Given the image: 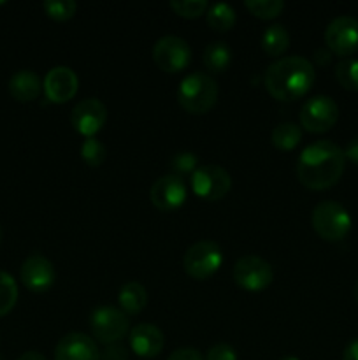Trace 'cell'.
Instances as JSON below:
<instances>
[{"instance_id": "6da1fadb", "label": "cell", "mask_w": 358, "mask_h": 360, "mask_svg": "<svg viewBox=\"0 0 358 360\" xmlns=\"http://www.w3.org/2000/svg\"><path fill=\"white\" fill-rule=\"evenodd\" d=\"M344 151L332 141H316L300 153L297 162V178L309 190H329L344 174Z\"/></svg>"}, {"instance_id": "7a4b0ae2", "label": "cell", "mask_w": 358, "mask_h": 360, "mask_svg": "<svg viewBox=\"0 0 358 360\" xmlns=\"http://www.w3.org/2000/svg\"><path fill=\"white\" fill-rule=\"evenodd\" d=\"M316 72L312 63L304 56H284L270 63L265 70V88L274 98L291 102L302 98L314 84Z\"/></svg>"}, {"instance_id": "3957f363", "label": "cell", "mask_w": 358, "mask_h": 360, "mask_svg": "<svg viewBox=\"0 0 358 360\" xmlns=\"http://www.w3.org/2000/svg\"><path fill=\"white\" fill-rule=\"evenodd\" d=\"M220 95L218 83L206 72L188 74L178 88V102L190 115H206Z\"/></svg>"}, {"instance_id": "277c9868", "label": "cell", "mask_w": 358, "mask_h": 360, "mask_svg": "<svg viewBox=\"0 0 358 360\" xmlns=\"http://www.w3.org/2000/svg\"><path fill=\"white\" fill-rule=\"evenodd\" d=\"M311 224L316 234L330 243L343 241L351 231V217L343 204L323 200L312 210Z\"/></svg>"}, {"instance_id": "5b68a950", "label": "cell", "mask_w": 358, "mask_h": 360, "mask_svg": "<svg viewBox=\"0 0 358 360\" xmlns=\"http://www.w3.org/2000/svg\"><path fill=\"white\" fill-rule=\"evenodd\" d=\"M90 329L98 343H119L130 329L128 315L114 306H98L90 315Z\"/></svg>"}, {"instance_id": "8992f818", "label": "cell", "mask_w": 358, "mask_h": 360, "mask_svg": "<svg viewBox=\"0 0 358 360\" xmlns=\"http://www.w3.org/2000/svg\"><path fill=\"white\" fill-rule=\"evenodd\" d=\"M223 264V252L214 241H199L186 250L183 267L193 280H207Z\"/></svg>"}, {"instance_id": "52a82bcc", "label": "cell", "mask_w": 358, "mask_h": 360, "mask_svg": "<svg viewBox=\"0 0 358 360\" xmlns=\"http://www.w3.org/2000/svg\"><path fill=\"white\" fill-rule=\"evenodd\" d=\"M339 120V105L329 95H314L300 109V127L311 134H323Z\"/></svg>"}, {"instance_id": "ba28073f", "label": "cell", "mask_w": 358, "mask_h": 360, "mask_svg": "<svg viewBox=\"0 0 358 360\" xmlns=\"http://www.w3.org/2000/svg\"><path fill=\"white\" fill-rule=\"evenodd\" d=\"M192 188L199 199L220 200L230 192L232 176L221 165H199L192 176Z\"/></svg>"}, {"instance_id": "9c48e42d", "label": "cell", "mask_w": 358, "mask_h": 360, "mask_svg": "<svg viewBox=\"0 0 358 360\" xmlns=\"http://www.w3.org/2000/svg\"><path fill=\"white\" fill-rule=\"evenodd\" d=\"M232 276L242 290L262 292L272 283L274 271L272 266L262 257L244 255L235 262Z\"/></svg>"}, {"instance_id": "30bf717a", "label": "cell", "mask_w": 358, "mask_h": 360, "mask_svg": "<svg viewBox=\"0 0 358 360\" xmlns=\"http://www.w3.org/2000/svg\"><path fill=\"white\" fill-rule=\"evenodd\" d=\"M153 60L158 69L164 72H181L192 62V48L185 39L178 35H165L154 42Z\"/></svg>"}, {"instance_id": "8fae6325", "label": "cell", "mask_w": 358, "mask_h": 360, "mask_svg": "<svg viewBox=\"0 0 358 360\" xmlns=\"http://www.w3.org/2000/svg\"><path fill=\"white\" fill-rule=\"evenodd\" d=\"M326 48L332 55L351 58L358 51V20L353 16H337L325 28Z\"/></svg>"}, {"instance_id": "7c38bea8", "label": "cell", "mask_w": 358, "mask_h": 360, "mask_svg": "<svg viewBox=\"0 0 358 360\" xmlns=\"http://www.w3.org/2000/svg\"><path fill=\"white\" fill-rule=\"evenodd\" d=\"M74 130L81 136L95 137L107 122V108L98 98H84L77 102L70 115Z\"/></svg>"}, {"instance_id": "4fadbf2b", "label": "cell", "mask_w": 358, "mask_h": 360, "mask_svg": "<svg viewBox=\"0 0 358 360\" xmlns=\"http://www.w3.org/2000/svg\"><path fill=\"white\" fill-rule=\"evenodd\" d=\"M21 283L34 294H44L55 285L56 271L49 259L41 253H34L23 262L20 271Z\"/></svg>"}, {"instance_id": "5bb4252c", "label": "cell", "mask_w": 358, "mask_h": 360, "mask_svg": "<svg viewBox=\"0 0 358 360\" xmlns=\"http://www.w3.org/2000/svg\"><path fill=\"white\" fill-rule=\"evenodd\" d=\"M150 200L157 210L175 211L185 204L186 186L181 178L174 174H167L158 178L150 190Z\"/></svg>"}, {"instance_id": "9a60e30c", "label": "cell", "mask_w": 358, "mask_h": 360, "mask_svg": "<svg viewBox=\"0 0 358 360\" xmlns=\"http://www.w3.org/2000/svg\"><path fill=\"white\" fill-rule=\"evenodd\" d=\"M42 88H44V94L49 101L55 102V104H65L77 94L79 77L70 67H53L46 74L44 81H42Z\"/></svg>"}, {"instance_id": "2e32d148", "label": "cell", "mask_w": 358, "mask_h": 360, "mask_svg": "<svg viewBox=\"0 0 358 360\" xmlns=\"http://www.w3.org/2000/svg\"><path fill=\"white\" fill-rule=\"evenodd\" d=\"M55 360H100V350L88 334L69 333L56 345Z\"/></svg>"}, {"instance_id": "e0dca14e", "label": "cell", "mask_w": 358, "mask_h": 360, "mask_svg": "<svg viewBox=\"0 0 358 360\" xmlns=\"http://www.w3.org/2000/svg\"><path fill=\"white\" fill-rule=\"evenodd\" d=\"M165 347V336L153 323H139L130 330V348L142 359H154Z\"/></svg>"}, {"instance_id": "ac0fdd59", "label": "cell", "mask_w": 358, "mask_h": 360, "mask_svg": "<svg viewBox=\"0 0 358 360\" xmlns=\"http://www.w3.org/2000/svg\"><path fill=\"white\" fill-rule=\"evenodd\" d=\"M42 79L34 70H18L9 79V94L18 102H32L41 95Z\"/></svg>"}, {"instance_id": "d6986e66", "label": "cell", "mask_w": 358, "mask_h": 360, "mask_svg": "<svg viewBox=\"0 0 358 360\" xmlns=\"http://www.w3.org/2000/svg\"><path fill=\"white\" fill-rule=\"evenodd\" d=\"M118 304L125 315H139L147 304V290L139 281H128L119 290Z\"/></svg>"}, {"instance_id": "ffe728a7", "label": "cell", "mask_w": 358, "mask_h": 360, "mask_svg": "<svg viewBox=\"0 0 358 360\" xmlns=\"http://www.w3.org/2000/svg\"><path fill=\"white\" fill-rule=\"evenodd\" d=\"M204 67L211 74H221L230 67L232 63V49L227 42L214 41L206 46L204 49Z\"/></svg>"}, {"instance_id": "44dd1931", "label": "cell", "mask_w": 358, "mask_h": 360, "mask_svg": "<svg viewBox=\"0 0 358 360\" xmlns=\"http://www.w3.org/2000/svg\"><path fill=\"white\" fill-rule=\"evenodd\" d=\"M290 46V34L284 25L274 23L262 34V49L269 56H281Z\"/></svg>"}, {"instance_id": "7402d4cb", "label": "cell", "mask_w": 358, "mask_h": 360, "mask_svg": "<svg viewBox=\"0 0 358 360\" xmlns=\"http://www.w3.org/2000/svg\"><path fill=\"white\" fill-rule=\"evenodd\" d=\"M270 141H272V146L277 148V150L290 151L297 148L298 143L302 141V129L297 123H279L277 127H274L272 134H270Z\"/></svg>"}, {"instance_id": "603a6c76", "label": "cell", "mask_w": 358, "mask_h": 360, "mask_svg": "<svg viewBox=\"0 0 358 360\" xmlns=\"http://www.w3.org/2000/svg\"><path fill=\"white\" fill-rule=\"evenodd\" d=\"M206 18L207 25L216 32H228L230 28H234L235 21H237L235 9L230 4L225 2H216L213 6H209Z\"/></svg>"}, {"instance_id": "cb8c5ba5", "label": "cell", "mask_w": 358, "mask_h": 360, "mask_svg": "<svg viewBox=\"0 0 358 360\" xmlns=\"http://www.w3.org/2000/svg\"><path fill=\"white\" fill-rule=\"evenodd\" d=\"M18 302V285L11 274L0 271V316H6Z\"/></svg>"}, {"instance_id": "d4e9b609", "label": "cell", "mask_w": 358, "mask_h": 360, "mask_svg": "<svg viewBox=\"0 0 358 360\" xmlns=\"http://www.w3.org/2000/svg\"><path fill=\"white\" fill-rule=\"evenodd\" d=\"M336 77L344 90L358 91V58H343L336 65Z\"/></svg>"}, {"instance_id": "484cf974", "label": "cell", "mask_w": 358, "mask_h": 360, "mask_svg": "<svg viewBox=\"0 0 358 360\" xmlns=\"http://www.w3.org/2000/svg\"><path fill=\"white\" fill-rule=\"evenodd\" d=\"M244 7L260 20H274L284 9L283 0H246Z\"/></svg>"}, {"instance_id": "4316f807", "label": "cell", "mask_w": 358, "mask_h": 360, "mask_svg": "<svg viewBox=\"0 0 358 360\" xmlns=\"http://www.w3.org/2000/svg\"><path fill=\"white\" fill-rule=\"evenodd\" d=\"M81 157L90 167H100L107 158V150L97 137H88L81 144Z\"/></svg>"}, {"instance_id": "83f0119b", "label": "cell", "mask_w": 358, "mask_h": 360, "mask_svg": "<svg viewBox=\"0 0 358 360\" xmlns=\"http://www.w3.org/2000/svg\"><path fill=\"white\" fill-rule=\"evenodd\" d=\"M171 169L172 174L178 176V178H185L190 176L192 178L193 172L199 169V158L192 151H181V153H175L171 160Z\"/></svg>"}, {"instance_id": "f1b7e54d", "label": "cell", "mask_w": 358, "mask_h": 360, "mask_svg": "<svg viewBox=\"0 0 358 360\" xmlns=\"http://www.w3.org/2000/svg\"><path fill=\"white\" fill-rule=\"evenodd\" d=\"M42 7L46 14L55 21H69L77 11V4L74 0H46Z\"/></svg>"}, {"instance_id": "f546056e", "label": "cell", "mask_w": 358, "mask_h": 360, "mask_svg": "<svg viewBox=\"0 0 358 360\" xmlns=\"http://www.w3.org/2000/svg\"><path fill=\"white\" fill-rule=\"evenodd\" d=\"M171 9L174 11L178 16L186 18V20H193V18H199L202 14L207 13L209 9V4L206 0H172Z\"/></svg>"}, {"instance_id": "4dcf8cb0", "label": "cell", "mask_w": 358, "mask_h": 360, "mask_svg": "<svg viewBox=\"0 0 358 360\" xmlns=\"http://www.w3.org/2000/svg\"><path fill=\"white\" fill-rule=\"evenodd\" d=\"M206 360H237V352L227 343H218L209 348Z\"/></svg>"}, {"instance_id": "1f68e13d", "label": "cell", "mask_w": 358, "mask_h": 360, "mask_svg": "<svg viewBox=\"0 0 358 360\" xmlns=\"http://www.w3.org/2000/svg\"><path fill=\"white\" fill-rule=\"evenodd\" d=\"M128 350L125 345L112 343L105 345L104 350L100 352V360H128Z\"/></svg>"}, {"instance_id": "d6a6232c", "label": "cell", "mask_w": 358, "mask_h": 360, "mask_svg": "<svg viewBox=\"0 0 358 360\" xmlns=\"http://www.w3.org/2000/svg\"><path fill=\"white\" fill-rule=\"evenodd\" d=\"M167 360H206L202 357V354H200L199 350H195V348H178L175 352H172L171 355H168Z\"/></svg>"}, {"instance_id": "836d02e7", "label": "cell", "mask_w": 358, "mask_h": 360, "mask_svg": "<svg viewBox=\"0 0 358 360\" xmlns=\"http://www.w3.org/2000/svg\"><path fill=\"white\" fill-rule=\"evenodd\" d=\"M343 151L346 160L353 162V164L358 165V136L353 137V139L346 144V148H344Z\"/></svg>"}, {"instance_id": "e575fe53", "label": "cell", "mask_w": 358, "mask_h": 360, "mask_svg": "<svg viewBox=\"0 0 358 360\" xmlns=\"http://www.w3.org/2000/svg\"><path fill=\"white\" fill-rule=\"evenodd\" d=\"M314 60L319 65H329L330 60H332V51L329 48H319L314 51Z\"/></svg>"}, {"instance_id": "d590c367", "label": "cell", "mask_w": 358, "mask_h": 360, "mask_svg": "<svg viewBox=\"0 0 358 360\" xmlns=\"http://www.w3.org/2000/svg\"><path fill=\"white\" fill-rule=\"evenodd\" d=\"M343 360H358V340L351 341L343 354Z\"/></svg>"}, {"instance_id": "8d00e7d4", "label": "cell", "mask_w": 358, "mask_h": 360, "mask_svg": "<svg viewBox=\"0 0 358 360\" xmlns=\"http://www.w3.org/2000/svg\"><path fill=\"white\" fill-rule=\"evenodd\" d=\"M18 360H48V359H46L42 354H39V352L32 350V352H25V354Z\"/></svg>"}, {"instance_id": "74e56055", "label": "cell", "mask_w": 358, "mask_h": 360, "mask_svg": "<svg viewBox=\"0 0 358 360\" xmlns=\"http://www.w3.org/2000/svg\"><path fill=\"white\" fill-rule=\"evenodd\" d=\"M354 299H357V302H358V281H357V285H354Z\"/></svg>"}, {"instance_id": "f35d334b", "label": "cell", "mask_w": 358, "mask_h": 360, "mask_svg": "<svg viewBox=\"0 0 358 360\" xmlns=\"http://www.w3.org/2000/svg\"><path fill=\"white\" fill-rule=\"evenodd\" d=\"M279 360H298V359L293 357V355H288V357H283V359H279Z\"/></svg>"}, {"instance_id": "ab89813d", "label": "cell", "mask_w": 358, "mask_h": 360, "mask_svg": "<svg viewBox=\"0 0 358 360\" xmlns=\"http://www.w3.org/2000/svg\"><path fill=\"white\" fill-rule=\"evenodd\" d=\"M2 238H4V232H2V227H0V243H2Z\"/></svg>"}, {"instance_id": "60d3db41", "label": "cell", "mask_w": 358, "mask_h": 360, "mask_svg": "<svg viewBox=\"0 0 358 360\" xmlns=\"http://www.w3.org/2000/svg\"><path fill=\"white\" fill-rule=\"evenodd\" d=\"M0 360H6V359H4V357H2V355H0Z\"/></svg>"}]
</instances>
